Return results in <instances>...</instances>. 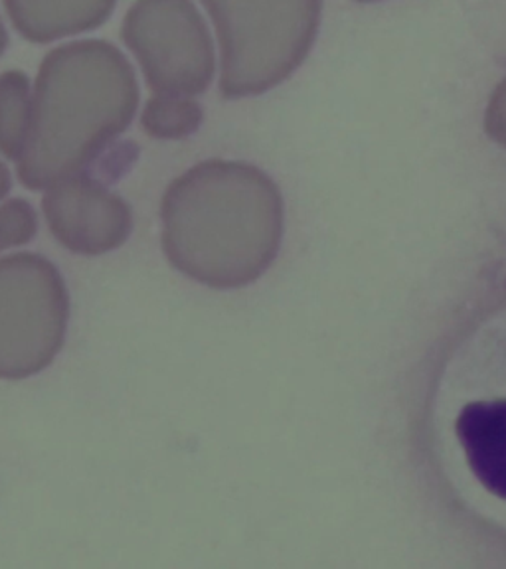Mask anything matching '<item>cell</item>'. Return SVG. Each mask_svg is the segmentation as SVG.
I'll use <instances>...</instances> for the list:
<instances>
[{
    "label": "cell",
    "mask_w": 506,
    "mask_h": 569,
    "mask_svg": "<svg viewBox=\"0 0 506 569\" xmlns=\"http://www.w3.org/2000/svg\"><path fill=\"white\" fill-rule=\"evenodd\" d=\"M139 86L119 48L81 40L46 53L32 93V119L18 180L46 190L83 172L133 121Z\"/></svg>",
    "instance_id": "2"
},
{
    "label": "cell",
    "mask_w": 506,
    "mask_h": 569,
    "mask_svg": "<svg viewBox=\"0 0 506 569\" xmlns=\"http://www.w3.org/2000/svg\"><path fill=\"white\" fill-rule=\"evenodd\" d=\"M160 220L170 266L212 289H241L276 261L284 198L258 167L210 159L170 182Z\"/></svg>",
    "instance_id": "1"
},
{
    "label": "cell",
    "mask_w": 506,
    "mask_h": 569,
    "mask_svg": "<svg viewBox=\"0 0 506 569\" xmlns=\"http://www.w3.org/2000/svg\"><path fill=\"white\" fill-rule=\"evenodd\" d=\"M38 216L30 202L12 198L0 206V251L20 248L34 240Z\"/></svg>",
    "instance_id": "11"
},
{
    "label": "cell",
    "mask_w": 506,
    "mask_h": 569,
    "mask_svg": "<svg viewBox=\"0 0 506 569\" xmlns=\"http://www.w3.org/2000/svg\"><path fill=\"white\" fill-rule=\"evenodd\" d=\"M10 190V172L7 167H4V162H0V200L4 198V196L9 194Z\"/></svg>",
    "instance_id": "13"
},
{
    "label": "cell",
    "mask_w": 506,
    "mask_h": 569,
    "mask_svg": "<svg viewBox=\"0 0 506 569\" xmlns=\"http://www.w3.org/2000/svg\"><path fill=\"white\" fill-rule=\"evenodd\" d=\"M212 18L226 99L254 98L294 73L319 30L323 0H202Z\"/></svg>",
    "instance_id": "3"
},
{
    "label": "cell",
    "mask_w": 506,
    "mask_h": 569,
    "mask_svg": "<svg viewBox=\"0 0 506 569\" xmlns=\"http://www.w3.org/2000/svg\"><path fill=\"white\" fill-rule=\"evenodd\" d=\"M459 386L475 390L469 393L475 398H465L455 409L449 436L477 489L506 508V378L493 370V378L462 376Z\"/></svg>",
    "instance_id": "7"
},
{
    "label": "cell",
    "mask_w": 506,
    "mask_h": 569,
    "mask_svg": "<svg viewBox=\"0 0 506 569\" xmlns=\"http://www.w3.org/2000/svg\"><path fill=\"white\" fill-rule=\"evenodd\" d=\"M42 212L63 248L89 258L121 248L133 230L129 204L86 172L46 188Z\"/></svg>",
    "instance_id": "6"
},
{
    "label": "cell",
    "mask_w": 506,
    "mask_h": 569,
    "mask_svg": "<svg viewBox=\"0 0 506 569\" xmlns=\"http://www.w3.org/2000/svg\"><path fill=\"white\" fill-rule=\"evenodd\" d=\"M121 36L155 96L195 98L212 83V36L192 0H137Z\"/></svg>",
    "instance_id": "5"
},
{
    "label": "cell",
    "mask_w": 506,
    "mask_h": 569,
    "mask_svg": "<svg viewBox=\"0 0 506 569\" xmlns=\"http://www.w3.org/2000/svg\"><path fill=\"white\" fill-rule=\"evenodd\" d=\"M32 119V93L27 73H0V152L17 162L24 151Z\"/></svg>",
    "instance_id": "9"
},
{
    "label": "cell",
    "mask_w": 506,
    "mask_h": 569,
    "mask_svg": "<svg viewBox=\"0 0 506 569\" xmlns=\"http://www.w3.org/2000/svg\"><path fill=\"white\" fill-rule=\"evenodd\" d=\"M7 46H9V36H7L4 24H2V20H0V56L4 53V50H7Z\"/></svg>",
    "instance_id": "14"
},
{
    "label": "cell",
    "mask_w": 506,
    "mask_h": 569,
    "mask_svg": "<svg viewBox=\"0 0 506 569\" xmlns=\"http://www.w3.org/2000/svg\"><path fill=\"white\" fill-rule=\"evenodd\" d=\"M358 2H373V0H358Z\"/></svg>",
    "instance_id": "15"
},
{
    "label": "cell",
    "mask_w": 506,
    "mask_h": 569,
    "mask_svg": "<svg viewBox=\"0 0 506 569\" xmlns=\"http://www.w3.org/2000/svg\"><path fill=\"white\" fill-rule=\"evenodd\" d=\"M117 0H4L10 22L32 44L96 30L107 22Z\"/></svg>",
    "instance_id": "8"
},
{
    "label": "cell",
    "mask_w": 506,
    "mask_h": 569,
    "mask_svg": "<svg viewBox=\"0 0 506 569\" xmlns=\"http://www.w3.org/2000/svg\"><path fill=\"white\" fill-rule=\"evenodd\" d=\"M485 129L493 141L506 149V78L495 89L485 116Z\"/></svg>",
    "instance_id": "12"
},
{
    "label": "cell",
    "mask_w": 506,
    "mask_h": 569,
    "mask_svg": "<svg viewBox=\"0 0 506 569\" xmlns=\"http://www.w3.org/2000/svg\"><path fill=\"white\" fill-rule=\"evenodd\" d=\"M205 111L192 98L152 96L145 106L141 127L145 134L160 141H178L196 133Z\"/></svg>",
    "instance_id": "10"
},
{
    "label": "cell",
    "mask_w": 506,
    "mask_h": 569,
    "mask_svg": "<svg viewBox=\"0 0 506 569\" xmlns=\"http://www.w3.org/2000/svg\"><path fill=\"white\" fill-rule=\"evenodd\" d=\"M70 293L52 261L36 253L0 258V380H24L60 355Z\"/></svg>",
    "instance_id": "4"
}]
</instances>
